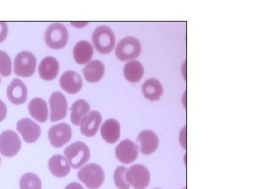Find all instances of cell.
Listing matches in <instances>:
<instances>
[{
    "label": "cell",
    "mask_w": 253,
    "mask_h": 189,
    "mask_svg": "<svg viewBox=\"0 0 253 189\" xmlns=\"http://www.w3.org/2000/svg\"><path fill=\"white\" fill-rule=\"evenodd\" d=\"M7 97L11 103L22 104L27 100V87L22 81L14 79L7 88Z\"/></svg>",
    "instance_id": "5bb4252c"
},
{
    "label": "cell",
    "mask_w": 253,
    "mask_h": 189,
    "mask_svg": "<svg viewBox=\"0 0 253 189\" xmlns=\"http://www.w3.org/2000/svg\"><path fill=\"white\" fill-rule=\"evenodd\" d=\"M136 142L139 144L141 153L145 155L154 153L159 146V139L152 130L142 131L138 136Z\"/></svg>",
    "instance_id": "9a60e30c"
},
{
    "label": "cell",
    "mask_w": 253,
    "mask_h": 189,
    "mask_svg": "<svg viewBox=\"0 0 253 189\" xmlns=\"http://www.w3.org/2000/svg\"><path fill=\"white\" fill-rule=\"evenodd\" d=\"M90 110V106L84 99H78L71 106V119L73 125L79 126L83 118Z\"/></svg>",
    "instance_id": "d4e9b609"
},
{
    "label": "cell",
    "mask_w": 253,
    "mask_h": 189,
    "mask_svg": "<svg viewBox=\"0 0 253 189\" xmlns=\"http://www.w3.org/2000/svg\"><path fill=\"white\" fill-rule=\"evenodd\" d=\"M21 148V139L14 131H4L0 135V153L4 157H14L18 153Z\"/></svg>",
    "instance_id": "ba28073f"
},
{
    "label": "cell",
    "mask_w": 253,
    "mask_h": 189,
    "mask_svg": "<svg viewBox=\"0 0 253 189\" xmlns=\"http://www.w3.org/2000/svg\"><path fill=\"white\" fill-rule=\"evenodd\" d=\"M28 107L30 114L33 119L41 123L46 122L48 119V108L45 100L36 97L32 99Z\"/></svg>",
    "instance_id": "44dd1931"
},
{
    "label": "cell",
    "mask_w": 253,
    "mask_h": 189,
    "mask_svg": "<svg viewBox=\"0 0 253 189\" xmlns=\"http://www.w3.org/2000/svg\"><path fill=\"white\" fill-rule=\"evenodd\" d=\"M141 51V46L139 39L134 36H126L118 44L116 55L120 61H126L139 57Z\"/></svg>",
    "instance_id": "5b68a950"
},
{
    "label": "cell",
    "mask_w": 253,
    "mask_h": 189,
    "mask_svg": "<svg viewBox=\"0 0 253 189\" xmlns=\"http://www.w3.org/2000/svg\"><path fill=\"white\" fill-rule=\"evenodd\" d=\"M72 131L71 127L68 124H59L50 127L48 137L50 143L56 148L62 147L71 140Z\"/></svg>",
    "instance_id": "9c48e42d"
},
{
    "label": "cell",
    "mask_w": 253,
    "mask_h": 189,
    "mask_svg": "<svg viewBox=\"0 0 253 189\" xmlns=\"http://www.w3.org/2000/svg\"><path fill=\"white\" fill-rule=\"evenodd\" d=\"M48 166L51 174L60 178L66 177L71 171V166L67 159L60 154L53 156L50 158Z\"/></svg>",
    "instance_id": "d6986e66"
},
{
    "label": "cell",
    "mask_w": 253,
    "mask_h": 189,
    "mask_svg": "<svg viewBox=\"0 0 253 189\" xmlns=\"http://www.w3.org/2000/svg\"><path fill=\"white\" fill-rule=\"evenodd\" d=\"M0 161H1V158H0Z\"/></svg>",
    "instance_id": "d6a6232c"
},
{
    "label": "cell",
    "mask_w": 253,
    "mask_h": 189,
    "mask_svg": "<svg viewBox=\"0 0 253 189\" xmlns=\"http://www.w3.org/2000/svg\"><path fill=\"white\" fill-rule=\"evenodd\" d=\"M65 189H84L83 188V186L80 185V184L76 183V182H74V183L69 184L68 186H66V188Z\"/></svg>",
    "instance_id": "4dcf8cb0"
},
{
    "label": "cell",
    "mask_w": 253,
    "mask_h": 189,
    "mask_svg": "<svg viewBox=\"0 0 253 189\" xmlns=\"http://www.w3.org/2000/svg\"><path fill=\"white\" fill-rule=\"evenodd\" d=\"M1 77H0V84H1Z\"/></svg>",
    "instance_id": "1f68e13d"
},
{
    "label": "cell",
    "mask_w": 253,
    "mask_h": 189,
    "mask_svg": "<svg viewBox=\"0 0 253 189\" xmlns=\"http://www.w3.org/2000/svg\"><path fill=\"white\" fill-rule=\"evenodd\" d=\"M8 34L7 23L0 22V43L6 39Z\"/></svg>",
    "instance_id": "f1b7e54d"
},
{
    "label": "cell",
    "mask_w": 253,
    "mask_h": 189,
    "mask_svg": "<svg viewBox=\"0 0 253 189\" xmlns=\"http://www.w3.org/2000/svg\"><path fill=\"white\" fill-rule=\"evenodd\" d=\"M144 74V66L137 61L126 63L124 67L126 79L131 83H137L142 79Z\"/></svg>",
    "instance_id": "cb8c5ba5"
},
{
    "label": "cell",
    "mask_w": 253,
    "mask_h": 189,
    "mask_svg": "<svg viewBox=\"0 0 253 189\" xmlns=\"http://www.w3.org/2000/svg\"><path fill=\"white\" fill-rule=\"evenodd\" d=\"M83 74L86 81L90 83L98 82L104 77L105 65L100 61H91L84 69H83Z\"/></svg>",
    "instance_id": "7402d4cb"
},
{
    "label": "cell",
    "mask_w": 253,
    "mask_h": 189,
    "mask_svg": "<svg viewBox=\"0 0 253 189\" xmlns=\"http://www.w3.org/2000/svg\"></svg>",
    "instance_id": "836d02e7"
},
{
    "label": "cell",
    "mask_w": 253,
    "mask_h": 189,
    "mask_svg": "<svg viewBox=\"0 0 253 189\" xmlns=\"http://www.w3.org/2000/svg\"><path fill=\"white\" fill-rule=\"evenodd\" d=\"M101 135L107 143L115 144L121 137V125L116 119H110L103 124Z\"/></svg>",
    "instance_id": "ac0fdd59"
},
{
    "label": "cell",
    "mask_w": 253,
    "mask_h": 189,
    "mask_svg": "<svg viewBox=\"0 0 253 189\" xmlns=\"http://www.w3.org/2000/svg\"><path fill=\"white\" fill-rule=\"evenodd\" d=\"M38 72L42 79L44 80H53L59 74V62L55 58L47 56L42 61L38 67Z\"/></svg>",
    "instance_id": "e0dca14e"
},
{
    "label": "cell",
    "mask_w": 253,
    "mask_h": 189,
    "mask_svg": "<svg viewBox=\"0 0 253 189\" xmlns=\"http://www.w3.org/2000/svg\"><path fill=\"white\" fill-rule=\"evenodd\" d=\"M7 114V107L3 101L0 99V122H3Z\"/></svg>",
    "instance_id": "f546056e"
},
{
    "label": "cell",
    "mask_w": 253,
    "mask_h": 189,
    "mask_svg": "<svg viewBox=\"0 0 253 189\" xmlns=\"http://www.w3.org/2000/svg\"><path fill=\"white\" fill-rule=\"evenodd\" d=\"M126 182L135 189H145L149 185L150 172L142 165H132L126 174Z\"/></svg>",
    "instance_id": "52a82bcc"
},
{
    "label": "cell",
    "mask_w": 253,
    "mask_h": 189,
    "mask_svg": "<svg viewBox=\"0 0 253 189\" xmlns=\"http://www.w3.org/2000/svg\"><path fill=\"white\" fill-rule=\"evenodd\" d=\"M16 129L27 143H34L41 135V127L28 118L18 121Z\"/></svg>",
    "instance_id": "8fae6325"
},
{
    "label": "cell",
    "mask_w": 253,
    "mask_h": 189,
    "mask_svg": "<svg viewBox=\"0 0 253 189\" xmlns=\"http://www.w3.org/2000/svg\"><path fill=\"white\" fill-rule=\"evenodd\" d=\"M127 169L126 167L119 166L116 169L113 175L115 184L118 189H129L130 185L126 182V174Z\"/></svg>",
    "instance_id": "4316f807"
},
{
    "label": "cell",
    "mask_w": 253,
    "mask_h": 189,
    "mask_svg": "<svg viewBox=\"0 0 253 189\" xmlns=\"http://www.w3.org/2000/svg\"><path fill=\"white\" fill-rule=\"evenodd\" d=\"M94 55V49L90 43L86 41H81L76 44L73 49V57L79 64L89 63Z\"/></svg>",
    "instance_id": "ffe728a7"
},
{
    "label": "cell",
    "mask_w": 253,
    "mask_h": 189,
    "mask_svg": "<svg viewBox=\"0 0 253 189\" xmlns=\"http://www.w3.org/2000/svg\"><path fill=\"white\" fill-rule=\"evenodd\" d=\"M143 94L150 101L158 100L163 94L162 84L158 79H150L145 81L142 86Z\"/></svg>",
    "instance_id": "603a6c76"
},
{
    "label": "cell",
    "mask_w": 253,
    "mask_h": 189,
    "mask_svg": "<svg viewBox=\"0 0 253 189\" xmlns=\"http://www.w3.org/2000/svg\"><path fill=\"white\" fill-rule=\"evenodd\" d=\"M49 105L51 122H59L66 117L68 102L64 94L60 92L53 93L49 98Z\"/></svg>",
    "instance_id": "30bf717a"
},
{
    "label": "cell",
    "mask_w": 253,
    "mask_h": 189,
    "mask_svg": "<svg viewBox=\"0 0 253 189\" xmlns=\"http://www.w3.org/2000/svg\"><path fill=\"white\" fill-rule=\"evenodd\" d=\"M69 38L68 30L59 23H53L46 29L44 40L52 49H61L66 46Z\"/></svg>",
    "instance_id": "277c9868"
},
{
    "label": "cell",
    "mask_w": 253,
    "mask_h": 189,
    "mask_svg": "<svg viewBox=\"0 0 253 189\" xmlns=\"http://www.w3.org/2000/svg\"><path fill=\"white\" fill-rule=\"evenodd\" d=\"M95 49L100 54L111 53L116 45V36L111 28L106 26H99L93 32L91 36Z\"/></svg>",
    "instance_id": "6da1fadb"
},
{
    "label": "cell",
    "mask_w": 253,
    "mask_h": 189,
    "mask_svg": "<svg viewBox=\"0 0 253 189\" xmlns=\"http://www.w3.org/2000/svg\"><path fill=\"white\" fill-rule=\"evenodd\" d=\"M11 60L9 55L0 51V74L3 77H9L11 74Z\"/></svg>",
    "instance_id": "83f0119b"
},
{
    "label": "cell",
    "mask_w": 253,
    "mask_h": 189,
    "mask_svg": "<svg viewBox=\"0 0 253 189\" xmlns=\"http://www.w3.org/2000/svg\"></svg>",
    "instance_id": "e575fe53"
},
{
    "label": "cell",
    "mask_w": 253,
    "mask_h": 189,
    "mask_svg": "<svg viewBox=\"0 0 253 189\" xmlns=\"http://www.w3.org/2000/svg\"><path fill=\"white\" fill-rule=\"evenodd\" d=\"M21 189H42L41 179L34 173L25 174L20 180Z\"/></svg>",
    "instance_id": "484cf974"
},
{
    "label": "cell",
    "mask_w": 253,
    "mask_h": 189,
    "mask_svg": "<svg viewBox=\"0 0 253 189\" xmlns=\"http://www.w3.org/2000/svg\"><path fill=\"white\" fill-rule=\"evenodd\" d=\"M64 155L73 168L78 169L90 158V150L85 144L77 142L65 149Z\"/></svg>",
    "instance_id": "3957f363"
},
{
    "label": "cell",
    "mask_w": 253,
    "mask_h": 189,
    "mask_svg": "<svg viewBox=\"0 0 253 189\" xmlns=\"http://www.w3.org/2000/svg\"><path fill=\"white\" fill-rule=\"evenodd\" d=\"M60 86L63 91L70 94H76L81 90L83 81L77 72L68 71L60 78Z\"/></svg>",
    "instance_id": "2e32d148"
},
{
    "label": "cell",
    "mask_w": 253,
    "mask_h": 189,
    "mask_svg": "<svg viewBox=\"0 0 253 189\" xmlns=\"http://www.w3.org/2000/svg\"><path fill=\"white\" fill-rule=\"evenodd\" d=\"M139 148L134 142L129 140L122 141L116 148V158L122 163H131L138 157Z\"/></svg>",
    "instance_id": "7c38bea8"
},
{
    "label": "cell",
    "mask_w": 253,
    "mask_h": 189,
    "mask_svg": "<svg viewBox=\"0 0 253 189\" xmlns=\"http://www.w3.org/2000/svg\"><path fill=\"white\" fill-rule=\"evenodd\" d=\"M36 56L28 51H21L16 56L14 62L15 74L19 77H30L36 72Z\"/></svg>",
    "instance_id": "8992f818"
},
{
    "label": "cell",
    "mask_w": 253,
    "mask_h": 189,
    "mask_svg": "<svg viewBox=\"0 0 253 189\" xmlns=\"http://www.w3.org/2000/svg\"><path fill=\"white\" fill-rule=\"evenodd\" d=\"M101 114L98 111H92L88 114L83 118L80 124L82 134L88 137L96 135L101 125Z\"/></svg>",
    "instance_id": "4fadbf2b"
},
{
    "label": "cell",
    "mask_w": 253,
    "mask_h": 189,
    "mask_svg": "<svg viewBox=\"0 0 253 189\" xmlns=\"http://www.w3.org/2000/svg\"><path fill=\"white\" fill-rule=\"evenodd\" d=\"M78 177L89 189H99L105 180V173L100 165L90 163L78 172Z\"/></svg>",
    "instance_id": "7a4b0ae2"
}]
</instances>
